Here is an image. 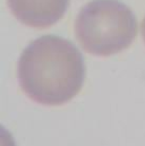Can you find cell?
<instances>
[{
	"label": "cell",
	"mask_w": 145,
	"mask_h": 146,
	"mask_svg": "<svg viewBox=\"0 0 145 146\" xmlns=\"http://www.w3.org/2000/svg\"><path fill=\"white\" fill-rule=\"evenodd\" d=\"M75 33L86 52L106 57L133 43L137 23L132 10L120 1L93 0L78 13Z\"/></svg>",
	"instance_id": "7a4b0ae2"
},
{
	"label": "cell",
	"mask_w": 145,
	"mask_h": 146,
	"mask_svg": "<svg viewBox=\"0 0 145 146\" xmlns=\"http://www.w3.org/2000/svg\"><path fill=\"white\" fill-rule=\"evenodd\" d=\"M14 16L23 24L45 29L63 18L69 0H8Z\"/></svg>",
	"instance_id": "3957f363"
},
{
	"label": "cell",
	"mask_w": 145,
	"mask_h": 146,
	"mask_svg": "<svg viewBox=\"0 0 145 146\" xmlns=\"http://www.w3.org/2000/svg\"><path fill=\"white\" fill-rule=\"evenodd\" d=\"M17 74L21 88L30 99L44 106H60L79 93L86 68L72 42L45 35L23 51Z\"/></svg>",
	"instance_id": "6da1fadb"
},
{
	"label": "cell",
	"mask_w": 145,
	"mask_h": 146,
	"mask_svg": "<svg viewBox=\"0 0 145 146\" xmlns=\"http://www.w3.org/2000/svg\"><path fill=\"white\" fill-rule=\"evenodd\" d=\"M142 34H143V38L145 41V18L143 19V23H142Z\"/></svg>",
	"instance_id": "277c9868"
}]
</instances>
